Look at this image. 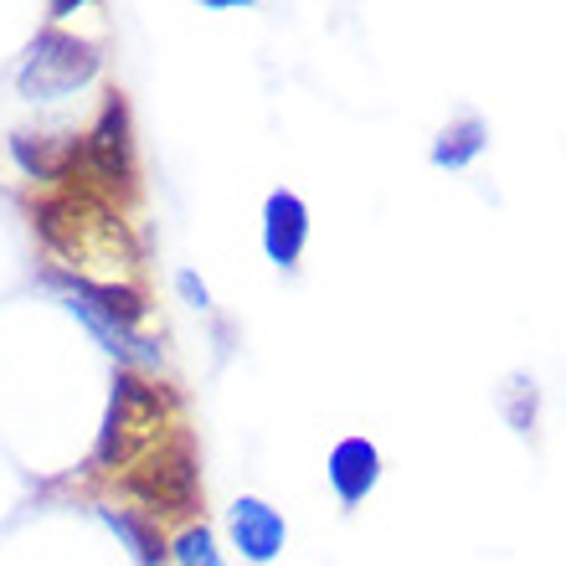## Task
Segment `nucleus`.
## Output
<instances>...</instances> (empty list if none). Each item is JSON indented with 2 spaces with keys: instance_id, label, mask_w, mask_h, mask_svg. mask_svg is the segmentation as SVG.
Masks as SVG:
<instances>
[{
  "instance_id": "nucleus-1",
  "label": "nucleus",
  "mask_w": 566,
  "mask_h": 566,
  "mask_svg": "<svg viewBox=\"0 0 566 566\" xmlns=\"http://www.w3.org/2000/svg\"><path fill=\"white\" fill-rule=\"evenodd\" d=\"M93 73H98V52H93L88 42L62 36V31H46V36H36V46H31L15 88H21V98H31V104H52V98H67L73 88H83Z\"/></svg>"
},
{
  "instance_id": "nucleus-2",
  "label": "nucleus",
  "mask_w": 566,
  "mask_h": 566,
  "mask_svg": "<svg viewBox=\"0 0 566 566\" xmlns=\"http://www.w3.org/2000/svg\"><path fill=\"white\" fill-rule=\"evenodd\" d=\"M46 283H57V289H62V304H67V310H73L77 319H83V325H88L93 335H98V340L114 350V356L149 360V366H155V350H149L145 340H135V335H129V325H124V319H114V314H108L104 304H98V298H93L77 279H46Z\"/></svg>"
},
{
  "instance_id": "nucleus-3",
  "label": "nucleus",
  "mask_w": 566,
  "mask_h": 566,
  "mask_svg": "<svg viewBox=\"0 0 566 566\" xmlns=\"http://www.w3.org/2000/svg\"><path fill=\"white\" fill-rule=\"evenodd\" d=\"M304 232H310V211L304 201L289 191H273L269 196V211H263V248L279 269H289L298 253H304Z\"/></svg>"
},
{
  "instance_id": "nucleus-4",
  "label": "nucleus",
  "mask_w": 566,
  "mask_h": 566,
  "mask_svg": "<svg viewBox=\"0 0 566 566\" xmlns=\"http://www.w3.org/2000/svg\"><path fill=\"white\" fill-rule=\"evenodd\" d=\"M88 155H93V170L108 180V186H124L129 180V114H124V98L114 93L104 108V119L93 129L88 139Z\"/></svg>"
},
{
  "instance_id": "nucleus-5",
  "label": "nucleus",
  "mask_w": 566,
  "mask_h": 566,
  "mask_svg": "<svg viewBox=\"0 0 566 566\" xmlns=\"http://www.w3.org/2000/svg\"><path fill=\"white\" fill-rule=\"evenodd\" d=\"M232 536H238V552L248 562H273L283 552V521L279 510H269L263 500H238L232 505Z\"/></svg>"
},
{
  "instance_id": "nucleus-6",
  "label": "nucleus",
  "mask_w": 566,
  "mask_h": 566,
  "mask_svg": "<svg viewBox=\"0 0 566 566\" xmlns=\"http://www.w3.org/2000/svg\"><path fill=\"white\" fill-rule=\"evenodd\" d=\"M129 484H135V490L145 494L155 510H186V505H191V490H196V474H191L186 448H176V459L149 463V474H135Z\"/></svg>"
},
{
  "instance_id": "nucleus-7",
  "label": "nucleus",
  "mask_w": 566,
  "mask_h": 566,
  "mask_svg": "<svg viewBox=\"0 0 566 566\" xmlns=\"http://www.w3.org/2000/svg\"><path fill=\"white\" fill-rule=\"evenodd\" d=\"M376 469H381V459H376V448L366 438H345L329 453V484H335V494H340L345 505L366 500V490L376 484Z\"/></svg>"
},
{
  "instance_id": "nucleus-8",
  "label": "nucleus",
  "mask_w": 566,
  "mask_h": 566,
  "mask_svg": "<svg viewBox=\"0 0 566 566\" xmlns=\"http://www.w3.org/2000/svg\"><path fill=\"white\" fill-rule=\"evenodd\" d=\"M484 149V124L479 119H459L453 129H443L438 135V145H432V160L448 165V170H459V165H469Z\"/></svg>"
},
{
  "instance_id": "nucleus-9",
  "label": "nucleus",
  "mask_w": 566,
  "mask_h": 566,
  "mask_svg": "<svg viewBox=\"0 0 566 566\" xmlns=\"http://www.w3.org/2000/svg\"><path fill=\"white\" fill-rule=\"evenodd\" d=\"M104 521L114 525V531H119V536L129 541V546H135V556H139L145 566H155V562L165 556V552H160V536H155V531H149V525L139 521V515H124V510L114 515V510H104Z\"/></svg>"
},
{
  "instance_id": "nucleus-10",
  "label": "nucleus",
  "mask_w": 566,
  "mask_h": 566,
  "mask_svg": "<svg viewBox=\"0 0 566 566\" xmlns=\"http://www.w3.org/2000/svg\"><path fill=\"white\" fill-rule=\"evenodd\" d=\"M176 562L180 566H222V556H217V541H211L207 525H191V531L176 541Z\"/></svg>"
},
{
  "instance_id": "nucleus-11",
  "label": "nucleus",
  "mask_w": 566,
  "mask_h": 566,
  "mask_svg": "<svg viewBox=\"0 0 566 566\" xmlns=\"http://www.w3.org/2000/svg\"><path fill=\"white\" fill-rule=\"evenodd\" d=\"M176 283H180V294L191 298L196 310H207V298H211V294H207V283L196 279V273H180V279H176Z\"/></svg>"
}]
</instances>
